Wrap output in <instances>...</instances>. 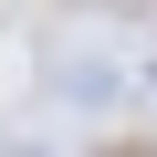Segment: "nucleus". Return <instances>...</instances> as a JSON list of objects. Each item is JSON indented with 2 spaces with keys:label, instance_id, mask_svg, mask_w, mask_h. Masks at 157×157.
Returning <instances> with one entry per match:
<instances>
[{
  "label": "nucleus",
  "instance_id": "obj_1",
  "mask_svg": "<svg viewBox=\"0 0 157 157\" xmlns=\"http://www.w3.org/2000/svg\"><path fill=\"white\" fill-rule=\"evenodd\" d=\"M94 157H157V147H136V136H115V147H94Z\"/></svg>",
  "mask_w": 157,
  "mask_h": 157
}]
</instances>
